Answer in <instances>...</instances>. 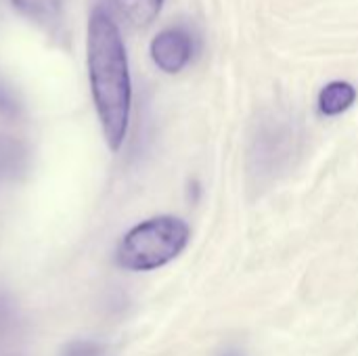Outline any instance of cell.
<instances>
[{"instance_id": "6da1fadb", "label": "cell", "mask_w": 358, "mask_h": 356, "mask_svg": "<svg viewBox=\"0 0 358 356\" xmlns=\"http://www.w3.org/2000/svg\"><path fill=\"white\" fill-rule=\"evenodd\" d=\"M86 59L92 101L105 141L111 151H117L128 132L132 84L122 34L105 8H94L88 19Z\"/></svg>"}, {"instance_id": "7a4b0ae2", "label": "cell", "mask_w": 358, "mask_h": 356, "mask_svg": "<svg viewBox=\"0 0 358 356\" xmlns=\"http://www.w3.org/2000/svg\"><path fill=\"white\" fill-rule=\"evenodd\" d=\"M191 229L176 216H155L132 227L117 245L115 262L124 271H155L172 262L189 243Z\"/></svg>"}, {"instance_id": "3957f363", "label": "cell", "mask_w": 358, "mask_h": 356, "mask_svg": "<svg viewBox=\"0 0 358 356\" xmlns=\"http://www.w3.org/2000/svg\"><path fill=\"white\" fill-rule=\"evenodd\" d=\"M296 128L283 120H266L260 124L252 149H250V172L256 183H264L277 176L292 159L296 151Z\"/></svg>"}, {"instance_id": "277c9868", "label": "cell", "mask_w": 358, "mask_h": 356, "mask_svg": "<svg viewBox=\"0 0 358 356\" xmlns=\"http://www.w3.org/2000/svg\"><path fill=\"white\" fill-rule=\"evenodd\" d=\"M193 57V38L182 27H166L151 42V59L166 73H178Z\"/></svg>"}, {"instance_id": "5b68a950", "label": "cell", "mask_w": 358, "mask_h": 356, "mask_svg": "<svg viewBox=\"0 0 358 356\" xmlns=\"http://www.w3.org/2000/svg\"><path fill=\"white\" fill-rule=\"evenodd\" d=\"M357 101V88L350 82H329L319 94V109L325 115H340Z\"/></svg>"}, {"instance_id": "8992f818", "label": "cell", "mask_w": 358, "mask_h": 356, "mask_svg": "<svg viewBox=\"0 0 358 356\" xmlns=\"http://www.w3.org/2000/svg\"><path fill=\"white\" fill-rule=\"evenodd\" d=\"M124 21L132 27H147L155 21L164 0H113Z\"/></svg>"}, {"instance_id": "52a82bcc", "label": "cell", "mask_w": 358, "mask_h": 356, "mask_svg": "<svg viewBox=\"0 0 358 356\" xmlns=\"http://www.w3.org/2000/svg\"><path fill=\"white\" fill-rule=\"evenodd\" d=\"M13 4L42 25H55L63 10V0H13Z\"/></svg>"}, {"instance_id": "ba28073f", "label": "cell", "mask_w": 358, "mask_h": 356, "mask_svg": "<svg viewBox=\"0 0 358 356\" xmlns=\"http://www.w3.org/2000/svg\"><path fill=\"white\" fill-rule=\"evenodd\" d=\"M61 356H105V346L92 340H76L63 348Z\"/></svg>"}, {"instance_id": "9c48e42d", "label": "cell", "mask_w": 358, "mask_h": 356, "mask_svg": "<svg viewBox=\"0 0 358 356\" xmlns=\"http://www.w3.org/2000/svg\"><path fill=\"white\" fill-rule=\"evenodd\" d=\"M222 356H243V355H241V353H237V350H227Z\"/></svg>"}]
</instances>
